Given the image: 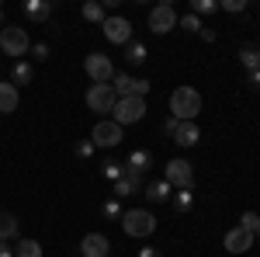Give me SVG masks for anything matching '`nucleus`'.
Segmentation results:
<instances>
[{"instance_id":"nucleus-14","label":"nucleus","mask_w":260,"mask_h":257,"mask_svg":"<svg viewBox=\"0 0 260 257\" xmlns=\"http://www.w3.org/2000/svg\"><path fill=\"white\" fill-rule=\"evenodd\" d=\"M80 250H83V257H111V240L104 233H87L80 240Z\"/></svg>"},{"instance_id":"nucleus-36","label":"nucleus","mask_w":260,"mask_h":257,"mask_svg":"<svg viewBox=\"0 0 260 257\" xmlns=\"http://www.w3.org/2000/svg\"><path fill=\"white\" fill-rule=\"evenodd\" d=\"M139 257H163V254H160V247H142Z\"/></svg>"},{"instance_id":"nucleus-16","label":"nucleus","mask_w":260,"mask_h":257,"mask_svg":"<svg viewBox=\"0 0 260 257\" xmlns=\"http://www.w3.org/2000/svg\"><path fill=\"white\" fill-rule=\"evenodd\" d=\"M139 184H142V174H136V170H128V167H125V178L121 181H115V188H111V195L118 198H128V195H136V191H139Z\"/></svg>"},{"instance_id":"nucleus-11","label":"nucleus","mask_w":260,"mask_h":257,"mask_svg":"<svg viewBox=\"0 0 260 257\" xmlns=\"http://www.w3.org/2000/svg\"><path fill=\"white\" fill-rule=\"evenodd\" d=\"M149 87H153L149 80H136V77H128V73H115V80H111V91L118 98H146Z\"/></svg>"},{"instance_id":"nucleus-41","label":"nucleus","mask_w":260,"mask_h":257,"mask_svg":"<svg viewBox=\"0 0 260 257\" xmlns=\"http://www.w3.org/2000/svg\"><path fill=\"white\" fill-rule=\"evenodd\" d=\"M0 18H4V4H0Z\"/></svg>"},{"instance_id":"nucleus-26","label":"nucleus","mask_w":260,"mask_h":257,"mask_svg":"<svg viewBox=\"0 0 260 257\" xmlns=\"http://www.w3.org/2000/svg\"><path fill=\"white\" fill-rule=\"evenodd\" d=\"M125 60L132 63V66H142V63H146V45H142V42H128V45H125Z\"/></svg>"},{"instance_id":"nucleus-29","label":"nucleus","mask_w":260,"mask_h":257,"mask_svg":"<svg viewBox=\"0 0 260 257\" xmlns=\"http://www.w3.org/2000/svg\"><path fill=\"white\" fill-rule=\"evenodd\" d=\"M101 212H104L108 219H121V216H125V209H121V202H118V198H108V202L101 205Z\"/></svg>"},{"instance_id":"nucleus-39","label":"nucleus","mask_w":260,"mask_h":257,"mask_svg":"<svg viewBox=\"0 0 260 257\" xmlns=\"http://www.w3.org/2000/svg\"><path fill=\"white\" fill-rule=\"evenodd\" d=\"M250 87H260V70H257V73H250Z\"/></svg>"},{"instance_id":"nucleus-27","label":"nucleus","mask_w":260,"mask_h":257,"mask_svg":"<svg viewBox=\"0 0 260 257\" xmlns=\"http://www.w3.org/2000/svg\"><path fill=\"white\" fill-rule=\"evenodd\" d=\"M191 14H198V18L219 14V0H191Z\"/></svg>"},{"instance_id":"nucleus-5","label":"nucleus","mask_w":260,"mask_h":257,"mask_svg":"<svg viewBox=\"0 0 260 257\" xmlns=\"http://www.w3.org/2000/svg\"><path fill=\"white\" fill-rule=\"evenodd\" d=\"M146 98H118V104H115V111H111V122H118L121 129L125 125H136V122L146 119Z\"/></svg>"},{"instance_id":"nucleus-20","label":"nucleus","mask_w":260,"mask_h":257,"mask_svg":"<svg viewBox=\"0 0 260 257\" xmlns=\"http://www.w3.org/2000/svg\"><path fill=\"white\" fill-rule=\"evenodd\" d=\"M18 237V216L14 212H0V243H11Z\"/></svg>"},{"instance_id":"nucleus-19","label":"nucleus","mask_w":260,"mask_h":257,"mask_svg":"<svg viewBox=\"0 0 260 257\" xmlns=\"http://www.w3.org/2000/svg\"><path fill=\"white\" fill-rule=\"evenodd\" d=\"M146 198H149V202H156V205H163V202H170V198H174V188H170V184H167V181H149V184H146Z\"/></svg>"},{"instance_id":"nucleus-21","label":"nucleus","mask_w":260,"mask_h":257,"mask_svg":"<svg viewBox=\"0 0 260 257\" xmlns=\"http://www.w3.org/2000/svg\"><path fill=\"white\" fill-rule=\"evenodd\" d=\"M31 77H35V70H31V63H28V60H18V63H14V70H11V83H14V87L31 83Z\"/></svg>"},{"instance_id":"nucleus-37","label":"nucleus","mask_w":260,"mask_h":257,"mask_svg":"<svg viewBox=\"0 0 260 257\" xmlns=\"http://www.w3.org/2000/svg\"><path fill=\"white\" fill-rule=\"evenodd\" d=\"M198 39H201V42H215V32H212V28H201Z\"/></svg>"},{"instance_id":"nucleus-9","label":"nucleus","mask_w":260,"mask_h":257,"mask_svg":"<svg viewBox=\"0 0 260 257\" xmlns=\"http://www.w3.org/2000/svg\"><path fill=\"white\" fill-rule=\"evenodd\" d=\"M163 181H167L174 191H180V188H194V167H191L184 157L170 160V163H167V178Z\"/></svg>"},{"instance_id":"nucleus-7","label":"nucleus","mask_w":260,"mask_h":257,"mask_svg":"<svg viewBox=\"0 0 260 257\" xmlns=\"http://www.w3.org/2000/svg\"><path fill=\"white\" fill-rule=\"evenodd\" d=\"M83 73L90 77V83H111L115 80V63H111V56H104V52H90L83 60Z\"/></svg>"},{"instance_id":"nucleus-13","label":"nucleus","mask_w":260,"mask_h":257,"mask_svg":"<svg viewBox=\"0 0 260 257\" xmlns=\"http://www.w3.org/2000/svg\"><path fill=\"white\" fill-rule=\"evenodd\" d=\"M21 11H24V14H28V21H31V24H49V18H52V11H56V4H52V0H24V4H21Z\"/></svg>"},{"instance_id":"nucleus-38","label":"nucleus","mask_w":260,"mask_h":257,"mask_svg":"<svg viewBox=\"0 0 260 257\" xmlns=\"http://www.w3.org/2000/svg\"><path fill=\"white\" fill-rule=\"evenodd\" d=\"M0 257H14V247L11 243H0Z\"/></svg>"},{"instance_id":"nucleus-8","label":"nucleus","mask_w":260,"mask_h":257,"mask_svg":"<svg viewBox=\"0 0 260 257\" xmlns=\"http://www.w3.org/2000/svg\"><path fill=\"white\" fill-rule=\"evenodd\" d=\"M177 11H174V4L167 0V4H156L153 11H149V32L153 35H167V32H174L177 28Z\"/></svg>"},{"instance_id":"nucleus-34","label":"nucleus","mask_w":260,"mask_h":257,"mask_svg":"<svg viewBox=\"0 0 260 257\" xmlns=\"http://www.w3.org/2000/svg\"><path fill=\"white\" fill-rule=\"evenodd\" d=\"M73 153H77V157H80V160L94 157V142H90V139H87V142H77V146H73Z\"/></svg>"},{"instance_id":"nucleus-35","label":"nucleus","mask_w":260,"mask_h":257,"mask_svg":"<svg viewBox=\"0 0 260 257\" xmlns=\"http://www.w3.org/2000/svg\"><path fill=\"white\" fill-rule=\"evenodd\" d=\"M174 129H177V119H174V115H167V119H163V132H167V136H174Z\"/></svg>"},{"instance_id":"nucleus-22","label":"nucleus","mask_w":260,"mask_h":257,"mask_svg":"<svg viewBox=\"0 0 260 257\" xmlns=\"http://www.w3.org/2000/svg\"><path fill=\"white\" fill-rule=\"evenodd\" d=\"M80 14H83V21H94V24H104V18H108V11H104L101 0H87Z\"/></svg>"},{"instance_id":"nucleus-12","label":"nucleus","mask_w":260,"mask_h":257,"mask_svg":"<svg viewBox=\"0 0 260 257\" xmlns=\"http://www.w3.org/2000/svg\"><path fill=\"white\" fill-rule=\"evenodd\" d=\"M253 240H257V237H253L250 230H243V226H233V230L222 237V247H225L229 254H246V250L253 247Z\"/></svg>"},{"instance_id":"nucleus-1","label":"nucleus","mask_w":260,"mask_h":257,"mask_svg":"<svg viewBox=\"0 0 260 257\" xmlns=\"http://www.w3.org/2000/svg\"><path fill=\"white\" fill-rule=\"evenodd\" d=\"M170 115L177 122H194L201 115V94L194 87H177L170 94Z\"/></svg>"},{"instance_id":"nucleus-32","label":"nucleus","mask_w":260,"mask_h":257,"mask_svg":"<svg viewBox=\"0 0 260 257\" xmlns=\"http://www.w3.org/2000/svg\"><path fill=\"white\" fill-rule=\"evenodd\" d=\"M219 11H229V14H240V11H246V0H222Z\"/></svg>"},{"instance_id":"nucleus-4","label":"nucleus","mask_w":260,"mask_h":257,"mask_svg":"<svg viewBox=\"0 0 260 257\" xmlns=\"http://www.w3.org/2000/svg\"><path fill=\"white\" fill-rule=\"evenodd\" d=\"M83 101H87L90 111H98V115H111L115 104H118V94L111 91V83H90L87 94H83Z\"/></svg>"},{"instance_id":"nucleus-23","label":"nucleus","mask_w":260,"mask_h":257,"mask_svg":"<svg viewBox=\"0 0 260 257\" xmlns=\"http://www.w3.org/2000/svg\"><path fill=\"white\" fill-rule=\"evenodd\" d=\"M170 202H174V209L184 216V212H191V209H194V191H191V188H180V191H174Z\"/></svg>"},{"instance_id":"nucleus-30","label":"nucleus","mask_w":260,"mask_h":257,"mask_svg":"<svg viewBox=\"0 0 260 257\" xmlns=\"http://www.w3.org/2000/svg\"><path fill=\"white\" fill-rule=\"evenodd\" d=\"M177 28H187V32H194V35H198V32L205 28V24H201V18H198V14H184V18L177 21Z\"/></svg>"},{"instance_id":"nucleus-3","label":"nucleus","mask_w":260,"mask_h":257,"mask_svg":"<svg viewBox=\"0 0 260 257\" xmlns=\"http://www.w3.org/2000/svg\"><path fill=\"white\" fill-rule=\"evenodd\" d=\"M121 230L128 233V237L136 240H146L156 233V216L149 212V209H128L125 216H121Z\"/></svg>"},{"instance_id":"nucleus-24","label":"nucleus","mask_w":260,"mask_h":257,"mask_svg":"<svg viewBox=\"0 0 260 257\" xmlns=\"http://www.w3.org/2000/svg\"><path fill=\"white\" fill-rule=\"evenodd\" d=\"M240 63L246 66V73H257V70H260V49L243 45V49H240Z\"/></svg>"},{"instance_id":"nucleus-18","label":"nucleus","mask_w":260,"mask_h":257,"mask_svg":"<svg viewBox=\"0 0 260 257\" xmlns=\"http://www.w3.org/2000/svg\"><path fill=\"white\" fill-rule=\"evenodd\" d=\"M125 167L146 178V170L153 167V153H149V150H132V153H128V160H125Z\"/></svg>"},{"instance_id":"nucleus-2","label":"nucleus","mask_w":260,"mask_h":257,"mask_svg":"<svg viewBox=\"0 0 260 257\" xmlns=\"http://www.w3.org/2000/svg\"><path fill=\"white\" fill-rule=\"evenodd\" d=\"M0 52H4V56H14V63L24 60V56L31 52L28 28H18V24H7V28H0Z\"/></svg>"},{"instance_id":"nucleus-28","label":"nucleus","mask_w":260,"mask_h":257,"mask_svg":"<svg viewBox=\"0 0 260 257\" xmlns=\"http://www.w3.org/2000/svg\"><path fill=\"white\" fill-rule=\"evenodd\" d=\"M101 174H104V178H108L111 184H115V181H121V178H125V163H115V160H108Z\"/></svg>"},{"instance_id":"nucleus-33","label":"nucleus","mask_w":260,"mask_h":257,"mask_svg":"<svg viewBox=\"0 0 260 257\" xmlns=\"http://www.w3.org/2000/svg\"><path fill=\"white\" fill-rule=\"evenodd\" d=\"M257 219H260V212H243V216H240V226L253 233V230H257Z\"/></svg>"},{"instance_id":"nucleus-17","label":"nucleus","mask_w":260,"mask_h":257,"mask_svg":"<svg viewBox=\"0 0 260 257\" xmlns=\"http://www.w3.org/2000/svg\"><path fill=\"white\" fill-rule=\"evenodd\" d=\"M21 104V91L14 83H7V80H0V115H11V111H18Z\"/></svg>"},{"instance_id":"nucleus-31","label":"nucleus","mask_w":260,"mask_h":257,"mask_svg":"<svg viewBox=\"0 0 260 257\" xmlns=\"http://www.w3.org/2000/svg\"><path fill=\"white\" fill-rule=\"evenodd\" d=\"M49 52H52L49 42H35V45H31V60H35V63H45V60H49Z\"/></svg>"},{"instance_id":"nucleus-6","label":"nucleus","mask_w":260,"mask_h":257,"mask_svg":"<svg viewBox=\"0 0 260 257\" xmlns=\"http://www.w3.org/2000/svg\"><path fill=\"white\" fill-rule=\"evenodd\" d=\"M121 139H125V132H121L118 122L111 119H101L94 129H90V142H94V150H115V146H121Z\"/></svg>"},{"instance_id":"nucleus-10","label":"nucleus","mask_w":260,"mask_h":257,"mask_svg":"<svg viewBox=\"0 0 260 257\" xmlns=\"http://www.w3.org/2000/svg\"><path fill=\"white\" fill-rule=\"evenodd\" d=\"M101 28H104V39L111 42V45H128V42H132V21H128V18L108 14Z\"/></svg>"},{"instance_id":"nucleus-25","label":"nucleus","mask_w":260,"mask_h":257,"mask_svg":"<svg viewBox=\"0 0 260 257\" xmlns=\"http://www.w3.org/2000/svg\"><path fill=\"white\" fill-rule=\"evenodd\" d=\"M14 257H42V243L39 240H18L14 243Z\"/></svg>"},{"instance_id":"nucleus-40","label":"nucleus","mask_w":260,"mask_h":257,"mask_svg":"<svg viewBox=\"0 0 260 257\" xmlns=\"http://www.w3.org/2000/svg\"><path fill=\"white\" fill-rule=\"evenodd\" d=\"M253 237H260V219H257V230H253Z\"/></svg>"},{"instance_id":"nucleus-15","label":"nucleus","mask_w":260,"mask_h":257,"mask_svg":"<svg viewBox=\"0 0 260 257\" xmlns=\"http://www.w3.org/2000/svg\"><path fill=\"white\" fill-rule=\"evenodd\" d=\"M170 139H174L177 146H184V150H187V146H198V139H201L198 122H177V129H174Z\"/></svg>"}]
</instances>
